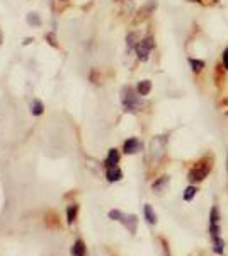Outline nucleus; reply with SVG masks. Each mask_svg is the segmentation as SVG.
<instances>
[{"label": "nucleus", "instance_id": "f257e3e1", "mask_svg": "<svg viewBox=\"0 0 228 256\" xmlns=\"http://www.w3.org/2000/svg\"><path fill=\"white\" fill-rule=\"evenodd\" d=\"M220 217H218V208L213 207L211 208V214H210V232H211V239H213V248H215V253L217 254H222L223 253V242L222 236H220Z\"/></svg>", "mask_w": 228, "mask_h": 256}, {"label": "nucleus", "instance_id": "f03ea898", "mask_svg": "<svg viewBox=\"0 0 228 256\" xmlns=\"http://www.w3.org/2000/svg\"><path fill=\"white\" fill-rule=\"evenodd\" d=\"M121 101H123L124 110L130 111V113H136V111L142 108L140 94L136 92L135 89H131V88H123V90H121Z\"/></svg>", "mask_w": 228, "mask_h": 256}, {"label": "nucleus", "instance_id": "7ed1b4c3", "mask_svg": "<svg viewBox=\"0 0 228 256\" xmlns=\"http://www.w3.org/2000/svg\"><path fill=\"white\" fill-rule=\"evenodd\" d=\"M109 218L121 222V224L126 227V229L130 230L131 234H135L136 229H138V217L133 216V214H123L121 210H111V212H109Z\"/></svg>", "mask_w": 228, "mask_h": 256}, {"label": "nucleus", "instance_id": "20e7f679", "mask_svg": "<svg viewBox=\"0 0 228 256\" xmlns=\"http://www.w3.org/2000/svg\"><path fill=\"white\" fill-rule=\"evenodd\" d=\"M165 147H167V137L160 135L155 137L150 144V150H148V159L150 160H159L162 159V156L165 154Z\"/></svg>", "mask_w": 228, "mask_h": 256}, {"label": "nucleus", "instance_id": "39448f33", "mask_svg": "<svg viewBox=\"0 0 228 256\" xmlns=\"http://www.w3.org/2000/svg\"><path fill=\"white\" fill-rule=\"evenodd\" d=\"M210 171H211V164L208 162V160L196 162V166L189 171V181L191 183H200V181H203L206 176L210 174Z\"/></svg>", "mask_w": 228, "mask_h": 256}, {"label": "nucleus", "instance_id": "423d86ee", "mask_svg": "<svg viewBox=\"0 0 228 256\" xmlns=\"http://www.w3.org/2000/svg\"><path fill=\"white\" fill-rule=\"evenodd\" d=\"M153 40L148 36V38H143V40H140L138 43L135 44V50H136V55H138V58L142 60V62H147L148 60V56H150V52L153 50Z\"/></svg>", "mask_w": 228, "mask_h": 256}, {"label": "nucleus", "instance_id": "0eeeda50", "mask_svg": "<svg viewBox=\"0 0 228 256\" xmlns=\"http://www.w3.org/2000/svg\"><path fill=\"white\" fill-rule=\"evenodd\" d=\"M142 142H140L138 138H128L126 142H124V152L126 154H136V152L142 150Z\"/></svg>", "mask_w": 228, "mask_h": 256}, {"label": "nucleus", "instance_id": "6e6552de", "mask_svg": "<svg viewBox=\"0 0 228 256\" xmlns=\"http://www.w3.org/2000/svg\"><path fill=\"white\" fill-rule=\"evenodd\" d=\"M106 178L109 183H114V181H119L123 178V171L118 166H109L106 168Z\"/></svg>", "mask_w": 228, "mask_h": 256}, {"label": "nucleus", "instance_id": "1a4fd4ad", "mask_svg": "<svg viewBox=\"0 0 228 256\" xmlns=\"http://www.w3.org/2000/svg\"><path fill=\"white\" fill-rule=\"evenodd\" d=\"M169 186V176H162L153 183V192L155 193H164L165 188Z\"/></svg>", "mask_w": 228, "mask_h": 256}, {"label": "nucleus", "instance_id": "9d476101", "mask_svg": "<svg viewBox=\"0 0 228 256\" xmlns=\"http://www.w3.org/2000/svg\"><path fill=\"white\" fill-rule=\"evenodd\" d=\"M119 162V152L116 148H111L109 154H107V159H106V168L109 166H118Z\"/></svg>", "mask_w": 228, "mask_h": 256}, {"label": "nucleus", "instance_id": "9b49d317", "mask_svg": "<svg viewBox=\"0 0 228 256\" xmlns=\"http://www.w3.org/2000/svg\"><path fill=\"white\" fill-rule=\"evenodd\" d=\"M72 256H85V244L82 239H77L72 246Z\"/></svg>", "mask_w": 228, "mask_h": 256}, {"label": "nucleus", "instance_id": "f8f14e48", "mask_svg": "<svg viewBox=\"0 0 228 256\" xmlns=\"http://www.w3.org/2000/svg\"><path fill=\"white\" fill-rule=\"evenodd\" d=\"M143 214H145V218H147L148 224H157V216H155V212H153L152 205H145Z\"/></svg>", "mask_w": 228, "mask_h": 256}, {"label": "nucleus", "instance_id": "ddd939ff", "mask_svg": "<svg viewBox=\"0 0 228 256\" xmlns=\"http://www.w3.org/2000/svg\"><path fill=\"white\" fill-rule=\"evenodd\" d=\"M150 90H152V82L150 80H142L138 84V88H136V92H138L140 96H147Z\"/></svg>", "mask_w": 228, "mask_h": 256}, {"label": "nucleus", "instance_id": "4468645a", "mask_svg": "<svg viewBox=\"0 0 228 256\" xmlns=\"http://www.w3.org/2000/svg\"><path fill=\"white\" fill-rule=\"evenodd\" d=\"M43 111H44L43 102H41L39 99H34L31 104V113L34 114V116H39V114H43Z\"/></svg>", "mask_w": 228, "mask_h": 256}, {"label": "nucleus", "instance_id": "2eb2a0df", "mask_svg": "<svg viewBox=\"0 0 228 256\" xmlns=\"http://www.w3.org/2000/svg\"><path fill=\"white\" fill-rule=\"evenodd\" d=\"M77 212H78V205H70L68 210H67V220H68V224H73L75 222V218H77Z\"/></svg>", "mask_w": 228, "mask_h": 256}, {"label": "nucleus", "instance_id": "dca6fc26", "mask_svg": "<svg viewBox=\"0 0 228 256\" xmlns=\"http://www.w3.org/2000/svg\"><path fill=\"white\" fill-rule=\"evenodd\" d=\"M196 192H198V190L194 188V186L186 188V192H184V200H186V202H191V200L194 198V195H196Z\"/></svg>", "mask_w": 228, "mask_h": 256}, {"label": "nucleus", "instance_id": "f3484780", "mask_svg": "<svg viewBox=\"0 0 228 256\" xmlns=\"http://www.w3.org/2000/svg\"><path fill=\"white\" fill-rule=\"evenodd\" d=\"M191 65H193L194 72H201L203 67H205V62H201V60H191Z\"/></svg>", "mask_w": 228, "mask_h": 256}, {"label": "nucleus", "instance_id": "a211bd4d", "mask_svg": "<svg viewBox=\"0 0 228 256\" xmlns=\"http://www.w3.org/2000/svg\"><path fill=\"white\" fill-rule=\"evenodd\" d=\"M27 20H29V24H34V26H39V24H41L38 14H29L27 16Z\"/></svg>", "mask_w": 228, "mask_h": 256}, {"label": "nucleus", "instance_id": "6ab92c4d", "mask_svg": "<svg viewBox=\"0 0 228 256\" xmlns=\"http://www.w3.org/2000/svg\"><path fill=\"white\" fill-rule=\"evenodd\" d=\"M223 65H225V68L228 70V48L223 52Z\"/></svg>", "mask_w": 228, "mask_h": 256}, {"label": "nucleus", "instance_id": "aec40b11", "mask_svg": "<svg viewBox=\"0 0 228 256\" xmlns=\"http://www.w3.org/2000/svg\"><path fill=\"white\" fill-rule=\"evenodd\" d=\"M48 40H49V43L53 44V46H56V41H55V36L53 34H48Z\"/></svg>", "mask_w": 228, "mask_h": 256}, {"label": "nucleus", "instance_id": "412c9836", "mask_svg": "<svg viewBox=\"0 0 228 256\" xmlns=\"http://www.w3.org/2000/svg\"><path fill=\"white\" fill-rule=\"evenodd\" d=\"M2 40H3V36H2V31H0V44H2Z\"/></svg>", "mask_w": 228, "mask_h": 256}, {"label": "nucleus", "instance_id": "4be33fe9", "mask_svg": "<svg viewBox=\"0 0 228 256\" xmlns=\"http://www.w3.org/2000/svg\"><path fill=\"white\" fill-rule=\"evenodd\" d=\"M189 2H200V0H189Z\"/></svg>", "mask_w": 228, "mask_h": 256}]
</instances>
